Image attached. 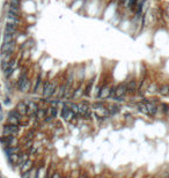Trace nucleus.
<instances>
[{
	"label": "nucleus",
	"mask_w": 169,
	"mask_h": 178,
	"mask_svg": "<svg viewBox=\"0 0 169 178\" xmlns=\"http://www.w3.org/2000/svg\"><path fill=\"white\" fill-rule=\"evenodd\" d=\"M58 84L56 81H49V80H45L44 83H43V87H42V96H43V100L45 101H50V98L53 97V94L56 92Z\"/></svg>",
	"instance_id": "nucleus-1"
},
{
	"label": "nucleus",
	"mask_w": 169,
	"mask_h": 178,
	"mask_svg": "<svg viewBox=\"0 0 169 178\" xmlns=\"http://www.w3.org/2000/svg\"><path fill=\"white\" fill-rule=\"evenodd\" d=\"M40 108L41 106L36 102L29 101V103L27 104V116H28V118H30V119L36 118V113H37Z\"/></svg>",
	"instance_id": "nucleus-2"
},
{
	"label": "nucleus",
	"mask_w": 169,
	"mask_h": 178,
	"mask_svg": "<svg viewBox=\"0 0 169 178\" xmlns=\"http://www.w3.org/2000/svg\"><path fill=\"white\" fill-rule=\"evenodd\" d=\"M60 116L61 118L65 120V121H71L73 118H74V115L70 108L69 104H64L63 108H61V111H60Z\"/></svg>",
	"instance_id": "nucleus-3"
},
{
	"label": "nucleus",
	"mask_w": 169,
	"mask_h": 178,
	"mask_svg": "<svg viewBox=\"0 0 169 178\" xmlns=\"http://www.w3.org/2000/svg\"><path fill=\"white\" fill-rule=\"evenodd\" d=\"M15 41H12L9 43H3L1 47H0V51H1V56L4 55H13V52L15 50Z\"/></svg>",
	"instance_id": "nucleus-4"
},
{
	"label": "nucleus",
	"mask_w": 169,
	"mask_h": 178,
	"mask_svg": "<svg viewBox=\"0 0 169 178\" xmlns=\"http://www.w3.org/2000/svg\"><path fill=\"white\" fill-rule=\"evenodd\" d=\"M20 129L18 125H11V124H6L3 127V135H16L19 133Z\"/></svg>",
	"instance_id": "nucleus-5"
},
{
	"label": "nucleus",
	"mask_w": 169,
	"mask_h": 178,
	"mask_svg": "<svg viewBox=\"0 0 169 178\" xmlns=\"http://www.w3.org/2000/svg\"><path fill=\"white\" fill-rule=\"evenodd\" d=\"M127 94V89H126V83H121L117 87H115V98L119 100L124 97Z\"/></svg>",
	"instance_id": "nucleus-6"
},
{
	"label": "nucleus",
	"mask_w": 169,
	"mask_h": 178,
	"mask_svg": "<svg viewBox=\"0 0 169 178\" xmlns=\"http://www.w3.org/2000/svg\"><path fill=\"white\" fill-rule=\"evenodd\" d=\"M111 88H112V87H109V86L103 84V87H102V88H100V89H98L97 98H100V100H107V98H110V92H111Z\"/></svg>",
	"instance_id": "nucleus-7"
},
{
	"label": "nucleus",
	"mask_w": 169,
	"mask_h": 178,
	"mask_svg": "<svg viewBox=\"0 0 169 178\" xmlns=\"http://www.w3.org/2000/svg\"><path fill=\"white\" fill-rule=\"evenodd\" d=\"M6 20H7V23L15 24V26H20V23H21V21H20V15H19V14L11 13V12H7Z\"/></svg>",
	"instance_id": "nucleus-8"
},
{
	"label": "nucleus",
	"mask_w": 169,
	"mask_h": 178,
	"mask_svg": "<svg viewBox=\"0 0 169 178\" xmlns=\"http://www.w3.org/2000/svg\"><path fill=\"white\" fill-rule=\"evenodd\" d=\"M126 89H127V94L129 95H134L138 90V86H137V81L136 80H131L127 84H126Z\"/></svg>",
	"instance_id": "nucleus-9"
},
{
	"label": "nucleus",
	"mask_w": 169,
	"mask_h": 178,
	"mask_svg": "<svg viewBox=\"0 0 169 178\" xmlns=\"http://www.w3.org/2000/svg\"><path fill=\"white\" fill-rule=\"evenodd\" d=\"M20 167V171H21V173L22 172H26V171H29V170H31L32 168H34V162H32V160H27V161L23 163V164H21V165H19Z\"/></svg>",
	"instance_id": "nucleus-10"
},
{
	"label": "nucleus",
	"mask_w": 169,
	"mask_h": 178,
	"mask_svg": "<svg viewBox=\"0 0 169 178\" xmlns=\"http://www.w3.org/2000/svg\"><path fill=\"white\" fill-rule=\"evenodd\" d=\"M29 80V78H28V73H27V71L26 69H23V72L20 74V76H19V79H18V88L20 89L27 81Z\"/></svg>",
	"instance_id": "nucleus-11"
},
{
	"label": "nucleus",
	"mask_w": 169,
	"mask_h": 178,
	"mask_svg": "<svg viewBox=\"0 0 169 178\" xmlns=\"http://www.w3.org/2000/svg\"><path fill=\"white\" fill-rule=\"evenodd\" d=\"M16 110L19 111V113H20L22 117L27 116V104H26L23 101L19 102L18 104H16Z\"/></svg>",
	"instance_id": "nucleus-12"
},
{
	"label": "nucleus",
	"mask_w": 169,
	"mask_h": 178,
	"mask_svg": "<svg viewBox=\"0 0 169 178\" xmlns=\"http://www.w3.org/2000/svg\"><path fill=\"white\" fill-rule=\"evenodd\" d=\"M46 113L49 115V116H51L53 119H56L57 117H58V115H59V110H58V108L57 106H50L49 108V110H46Z\"/></svg>",
	"instance_id": "nucleus-13"
},
{
	"label": "nucleus",
	"mask_w": 169,
	"mask_h": 178,
	"mask_svg": "<svg viewBox=\"0 0 169 178\" xmlns=\"http://www.w3.org/2000/svg\"><path fill=\"white\" fill-rule=\"evenodd\" d=\"M82 95H83V89H82V87H81V86H79L77 89H74V90H73L71 98L77 100V98H79V97H80V96H82Z\"/></svg>",
	"instance_id": "nucleus-14"
},
{
	"label": "nucleus",
	"mask_w": 169,
	"mask_h": 178,
	"mask_svg": "<svg viewBox=\"0 0 169 178\" xmlns=\"http://www.w3.org/2000/svg\"><path fill=\"white\" fill-rule=\"evenodd\" d=\"M19 157H20V153H13V154H9L8 155L9 162L12 164H18L19 163Z\"/></svg>",
	"instance_id": "nucleus-15"
},
{
	"label": "nucleus",
	"mask_w": 169,
	"mask_h": 178,
	"mask_svg": "<svg viewBox=\"0 0 169 178\" xmlns=\"http://www.w3.org/2000/svg\"><path fill=\"white\" fill-rule=\"evenodd\" d=\"M19 30V26H15V24H11V23H6V28L5 31L11 32V34H16Z\"/></svg>",
	"instance_id": "nucleus-16"
},
{
	"label": "nucleus",
	"mask_w": 169,
	"mask_h": 178,
	"mask_svg": "<svg viewBox=\"0 0 169 178\" xmlns=\"http://www.w3.org/2000/svg\"><path fill=\"white\" fill-rule=\"evenodd\" d=\"M159 94L161 95V96H168L169 95V84H162L160 88H159Z\"/></svg>",
	"instance_id": "nucleus-17"
},
{
	"label": "nucleus",
	"mask_w": 169,
	"mask_h": 178,
	"mask_svg": "<svg viewBox=\"0 0 169 178\" xmlns=\"http://www.w3.org/2000/svg\"><path fill=\"white\" fill-rule=\"evenodd\" d=\"M15 36H16V34H11V32L5 31V34H4V43H9L12 41H15Z\"/></svg>",
	"instance_id": "nucleus-18"
},
{
	"label": "nucleus",
	"mask_w": 169,
	"mask_h": 178,
	"mask_svg": "<svg viewBox=\"0 0 169 178\" xmlns=\"http://www.w3.org/2000/svg\"><path fill=\"white\" fill-rule=\"evenodd\" d=\"M29 153H26V152H20V157H19V163L18 165H21L23 164L27 160H29Z\"/></svg>",
	"instance_id": "nucleus-19"
},
{
	"label": "nucleus",
	"mask_w": 169,
	"mask_h": 178,
	"mask_svg": "<svg viewBox=\"0 0 169 178\" xmlns=\"http://www.w3.org/2000/svg\"><path fill=\"white\" fill-rule=\"evenodd\" d=\"M42 75L40 74L37 78H36V81H35V84H34V87H32V92L34 93H37L38 92V89L41 88V84H42Z\"/></svg>",
	"instance_id": "nucleus-20"
},
{
	"label": "nucleus",
	"mask_w": 169,
	"mask_h": 178,
	"mask_svg": "<svg viewBox=\"0 0 169 178\" xmlns=\"http://www.w3.org/2000/svg\"><path fill=\"white\" fill-rule=\"evenodd\" d=\"M48 116V113H46V110L45 109H43V108H40L38 109V111H37V113H36V120H42V119H45V117Z\"/></svg>",
	"instance_id": "nucleus-21"
},
{
	"label": "nucleus",
	"mask_w": 169,
	"mask_h": 178,
	"mask_svg": "<svg viewBox=\"0 0 169 178\" xmlns=\"http://www.w3.org/2000/svg\"><path fill=\"white\" fill-rule=\"evenodd\" d=\"M21 152V148L20 146H14V147H5V153L7 155L9 154H13V153H20Z\"/></svg>",
	"instance_id": "nucleus-22"
},
{
	"label": "nucleus",
	"mask_w": 169,
	"mask_h": 178,
	"mask_svg": "<svg viewBox=\"0 0 169 178\" xmlns=\"http://www.w3.org/2000/svg\"><path fill=\"white\" fill-rule=\"evenodd\" d=\"M30 87H31V81L30 80H28L20 89H19V90L21 92V93H28L29 90H30Z\"/></svg>",
	"instance_id": "nucleus-23"
},
{
	"label": "nucleus",
	"mask_w": 169,
	"mask_h": 178,
	"mask_svg": "<svg viewBox=\"0 0 169 178\" xmlns=\"http://www.w3.org/2000/svg\"><path fill=\"white\" fill-rule=\"evenodd\" d=\"M93 82H94V79H92L89 82H88V84H87V87L84 88V90H83V95H86V96H88L89 94H90V90H92V87H93Z\"/></svg>",
	"instance_id": "nucleus-24"
},
{
	"label": "nucleus",
	"mask_w": 169,
	"mask_h": 178,
	"mask_svg": "<svg viewBox=\"0 0 169 178\" xmlns=\"http://www.w3.org/2000/svg\"><path fill=\"white\" fill-rule=\"evenodd\" d=\"M7 121H8V124H11V125H20V119H18L16 117H11V116H8V119H7Z\"/></svg>",
	"instance_id": "nucleus-25"
},
{
	"label": "nucleus",
	"mask_w": 169,
	"mask_h": 178,
	"mask_svg": "<svg viewBox=\"0 0 169 178\" xmlns=\"http://www.w3.org/2000/svg\"><path fill=\"white\" fill-rule=\"evenodd\" d=\"M8 12L20 15V7H19V6H14V5H9V6H8Z\"/></svg>",
	"instance_id": "nucleus-26"
},
{
	"label": "nucleus",
	"mask_w": 169,
	"mask_h": 178,
	"mask_svg": "<svg viewBox=\"0 0 169 178\" xmlns=\"http://www.w3.org/2000/svg\"><path fill=\"white\" fill-rule=\"evenodd\" d=\"M156 90H159V88L156 87V84H155V83H151V84L147 87V93H149V94L155 93Z\"/></svg>",
	"instance_id": "nucleus-27"
},
{
	"label": "nucleus",
	"mask_w": 169,
	"mask_h": 178,
	"mask_svg": "<svg viewBox=\"0 0 169 178\" xmlns=\"http://www.w3.org/2000/svg\"><path fill=\"white\" fill-rule=\"evenodd\" d=\"M108 110H109L110 115H116L118 111H119V106H118V105H111V106H109V108H108Z\"/></svg>",
	"instance_id": "nucleus-28"
},
{
	"label": "nucleus",
	"mask_w": 169,
	"mask_h": 178,
	"mask_svg": "<svg viewBox=\"0 0 169 178\" xmlns=\"http://www.w3.org/2000/svg\"><path fill=\"white\" fill-rule=\"evenodd\" d=\"M8 116H11V117H16L18 119H20L21 120V118H22V116L19 113V111L16 110V109H14V110H12V111H9V113H8Z\"/></svg>",
	"instance_id": "nucleus-29"
},
{
	"label": "nucleus",
	"mask_w": 169,
	"mask_h": 178,
	"mask_svg": "<svg viewBox=\"0 0 169 178\" xmlns=\"http://www.w3.org/2000/svg\"><path fill=\"white\" fill-rule=\"evenodd\" d=\"M136 1L137 0H129V9H133V7H134V5H136Z\"/></svg>",
	"instance_id": "nucleus-30"
},
{
	"label": "nucleus",
	"mask_w": 169,
	"mask_h": 178,
	"mask_svg": "<svg viewBox=\"0 0 169 178\" xmlns=\"http://www.w3.org/2000/svg\"><path fill=\"white\" fill-rule=\"evenodd\" d=\"M9 5L19 6V5H20V0H9Z\"/></svg>",
	"instance_id": "nucleus-31"
},
{
	"label": "nucleus",
	"mask_w": 169,
	"mask_h": 178,
	"mask_svg": "<svg viewBox=\"0 0 169 178\" xmlns=\"http://www.w3.org/2000/svg\"><path fill=\"white\" fill-rule=\"evenodd\" d=\"M50 178H61V175H60V172H53L52 175H51V177Z\"/></svg>",
	"instance_id": "nucleus-32"
},
{
	"label": "nucleus",
	"mask_w": 169,
	"mask_h": 178,
	"mask_svg": "<svg viewBox=\"0 0 169 178\" xmlns=\"http://www.w3.org/2000/svg\"><path fill=\"white\" fill-rule=\"evenodd\" d=\"M162 110H163L164 113H167L169 111V105L168 104H162Z\"/></svg>",
	"instance_id": "nucleus-33"
},
{
	"label": "nucleus",
	"mask_w": 169,
	"mask_h": 178,
	"mask_svg": "<svg viewBox=\"0 0 169 178\" xmlns=\"http://www.w3.org/2000/svg\"><path fill=\"white\" fill-rule=\"evenodd\" d=\"M31 146H32V140H28V141L26 142L24 148H31Z\"/></svg>",
	"instance_id": "nucleus-34"
},
{
	"label": "nucleus",
	"mask_w": 169,
	"mask_h": 178,
	"mask_svg": "<svg viewBox=\"0 0 169 178\" xmlns=\"http://www.w3.org/2000/svg\"><path fill=\"white\" fill-rule=\"evenodd\" d=\"M65 178H72V177H71V173H69V175H67Z\"/></svg>",
	"instance_id": "nucleus-35"
},
{
	"label": "nucleus",
	"mask_w": 169,
	"mask_h": 178,
	"mask_svg": "<svg viewBox=\"0 0 169 178\" xmlns=\"http://www.w3.org/2000/svg\"><path fill=\"white\" fill-rule=\"evenodd\" d=\"M84 178H89V177H88V175H87V173H86V175H84Z\"/></svg>",
	"instance_id": "nucleus-36"
},
{
	"label": "nucleus",
	"mask_w": 169,
	"mask_h": 178,
	"mask_svg": "<svg viewBox=\"0 0 169 178\" xmlns=\"http://www.w3.org/2000/svg\"><path fill=\"white\" fill-rule=\"evenodd\" d=\"M61 178H65V177H63V176H61Z\"/></svg>",
	"instance_id": "nucleus-37"
},
{
	"label": "nucleus",
	"mask_w": 169,
	"mask_h": 178,
	"mask_svg": "<svg viewBox=\"0 0 169 178\" xmlns=\"http://www.w3.org/2000/svg\"><path fill=\"white\" fill-rule=\"evenodd\" d=\"M167 178H169V176H168V177H167Z\"/></svg>",
	"instance_id": "nucleus-38"
},
{
	"label": "nucleus",
	"mask_w": 169,
	"mask_h": 178,
	"mask_svg": "<svg viewBox=\"0 0 169 178\" xmlns=\"http://www.w3.org/2000/svg\"><path fill=\"white\" fill-rule=\"evenodd\" d=\"M101 178H103V177H101Z\"/></svg>",
	"instance_id": "nucleus-39"
},
{
	"label": "nucleus",
	"mask_w": 169,
	"mask_h": 178,
	"mask_svg": "<svg viewBox=\"0 0 169 178\" xmlns=\"http://www.w3.org/2000/svg\"><path fill=\"white\" fill-rule=\"evenodd\" d=\"M118 1H119V0H118Z\"/></svg>",
	"instance_id": "nucleus-40"
}]
</instances>
